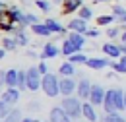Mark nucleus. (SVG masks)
Returning a JSON list of instances; mask_svg holds the SVG:
<instances>
[{
    "mask_svg": "<svg viewBox=\"0 0 126 122\" xmlns=\"http://www.w3.org/2000/svg\"><path fill=\"white\" fill-rule=\"evenodd\" d=\"M83 99H78V97H72V95H68V97H64L62 103H60V107L66 110V114L74 120V118H79V114H83V103H81Z\"/></svg>",
    "mask_w": 126,
    "mask_h": 122,
    "instance_id": "1",
    "label": "nucleus"
},
{
    "mask_svg": "<svg viewBox=\"0 0 126 122\" xmlns=\"http://www.w3.org/2000/svg\"><path fill=\"white\" fill-rule=\"evenodd\" d=\"M41 89L45 95L48 97H56V95H60V79L54 76V74H45L43 76V81H41Z\"/></svg>",
    "mask_w": 126,
    "mask_h": 122,
    "instance_id": "2",
    "label": "nucleus"
},
{
    "mask_svg": "<svg viewBox=\"0 0 126 122\" xmlns=\"http://www.w3.org/2000/svg\"><path fill=\"white\" fill-rule=\"evenodd\" d=\"M41 81H43V74L39 72V68L37 66L27 68V89L35 93L37 89H41Z\"/></svg>",
    "mask_w": 126,
    "mask_h": 122,
    "instance_id": "3",
    "label": "nucleus"
},
{
    "mask_svg": "<svg viewBox=\"0 0 126 122\" xmlns=\"http://www.w3.org/2000/svg\"><path fill=\"white\" fill-rule=\"evenodd\" d=\"M105 95H107V91H105L101 85H93V87H91V95H89L87 101H89L91 105H95V107H99V105H103Z\"/></svg>",
    "mask_w": 126,
    "mask_h": 122,
    "instance_id": "4",
    "label": "nucleus"
},
{
    "mask_svg": "<svg viewBox=\"0 0 126 122\" xmlns=\"http://www.w3.org/2000/svg\"><path fill=\"white\" fill-rule=\"evenodd\" d=\"M48 120L50 122H72V118L66 114V110L62 107H52L48 112Z\"/></svg>",
    "mask_w": 126,
    "mask_h": 122,
    "instance_id": "5",
    "label": "nucleus"
},
{
    "mask_svg": "<svg viewBox=\"0 0 126 122\" xmlns=\"http://www.w3.org/2000/svg\"><path fill=\"white\" fill-rule=\"evenodd\" d=\"M76 89H78V83H76L74 79H70V76H64L62 79H60V95L68 97V95H72Z\"/></svg>",
    "mask_w": 126,
    "mask_h": 122,
    "instance_id": "6",
    "label": "nucleus"
},
{
    "mask_svg": "<svg viewBox=\"0 0 126 122\" xmlns=\"http://www.w3.org/2000/svg\"><path fill=\"white\" fill-rule=\"evenodd\" d=\"M68 29L70 31H78V33H83L85 35V31L89 29L87 27V19H83V17H72L70 21H68Z\"/></svg>",
    "mask_w": 126,
    "mask_h": 122,
    "instance_id": "7",
    "label": "nucleus"
},
{
    "mask_svg": "<svg viewBox=\"0 0 126 122\" xmlns=\"http://www.w3.org/2000/svg\"><path fill=\"white\" fill-rule=\"evenodd\" d=\"M6 19L12 21L14 25H19L21 19H23V12H21L17 6H8V8H6Z\"/></svg>",
    "mask_w": 126,
    "mask_h": 122,
    "instance_id": "8",
    "label": "nucleus"
},
{
    "mask_svg": "<svg viewBox=\"0 0 126 122\" xmlns=\"http://www.w3.org/2000/svg\"><path fill=\"white\" fill-rule=\"evenodd\" d=\"M101 50H103L109 58H120V56H122V48L118 45H114V43H110V41L101 46Z\"/></svg>",
    "mask_w": 126,
    "mask_h": 122,
    "instance_id": "9",
    "label": "nucleus"
},
{
    "mask_svg": "<svg viewBox=\"0 0 126 122\" xmlns=\"http://www.w3.org/2000/svg\"><path fill=\"white\" fill-rule=\"evenodd\" d=\"M91 87H93V83L89 81V79H79V83H78V95H79V99H89V95H91Z\"/></svg>",
    "mask_w": 126,
    "mask_h": 122,
    "instance_id": "10",
    "label": "nucleus"
},
{
    "mask_svg": "<svg viewBox=\"0 0 126 122\" xmlns=\"http://www.w3.org/2000/svg\"><path fill=\"white\" fill-rule=\"evenodd\" d=\"M19 91H21L19 87H6V91L2 93V99L10 105H16L19 101Z\"/></svg>",
    "mask_w": 126,
    "mask_h": 122,
    "instance_id": "11",
    "label": "nucleus"
},
{
    "mask_svg": "<svg viewBox=\"0 0 126 122\" xmlns=\"http://www.w3.org/2000/svg\"><path fill=\"white\" fill-rule=\"evenodd\" d=\"M110 64H112L110 58H89V60L85 62V66L89 70H103V68H107Z\"/></svg>",
    "mask_w": 126,
    "mask_h": 122,
    "instance_id": "12",
    "label": "nucleus"
},
{
    "mask_svg": "<svg viewBox=\"0 0 126 122\" xmlns=\"http://www.w3.org/2000/svg\"><path fill=\"white\" fill-rule=\"evenodd\" d=\"M58 54H62V50L54 45V43H47V45L43 46L41 58H43V60H47V58H54V56H58Z\"/></svg>",
    "mask_w": 126,
    "mask_h": 122,
    "instance_id": "13",
    "label": "nucleus"
},
{
    "mask_svg": "<svg viewBox=\"0 0 126 122\" xmlns=\"http://www.w3.org/2000/svg\"><path fill=\"white\" fill-rule=\"evenodd\" d=\"M103 108H105V112H118L116 103H114V89H109V91H107L105 101H103Z\"/></svg>",
    "mask_w": 126,
    "mask_h": 122,
    "instance_id": "14",
    "label": "nucleus"
},
{
    "mask_svg": "<svg viewBox=\"0 0 126 122\" xmlns=\"http://www.w3.org/2000/svg\"><path fill=\"white\" fill-rule=\"evenodd\" d=\"M83 6V0H64L62 2V14H74Z\"/></svg>",
    "mask_w": 126,
    "mask_h": 122,
    "instance_id": "15",
    "label": "nucleus"
},
{
    "mask_svg": "<svg viewBox=\"0 0 126 122\" xmlns=\"http://www.w3.org/2000/svg\"><path fill=\"white\" fill-rule=\"evenodd\" d=\"M83 118L87 122H97V112H95V105H91L89 101L83 103Z\"/></svg>",
    "mask_w": 126,
    "mask_h": 122,
    "instance_id": "16",
    "label": "nucleus"
},
{
    "mask_svg": "<svg viewBox=\"0 0 126 122\" xmlns=\"http://www.w3.org/2000/svg\"><path fill=\"white\" fill-rule=\"evenodd\" d=\"M31 31L35 33V35H39V37H48V35H52V31L48 29V25L43 21V23H35V25H31Z\"/></svg>",
    "mask_w": 126,
    "mask_h": 122,
    "instance_id": "17",
    "label": "nucleus"
},
{
    "mask_svg": "<svg viewBox=\"0 0 126 122\" xmlns=\"http://www.w3.org/2000/svg\"><path fill=\"white\" fill-rule=\"evenodd\" d=\"M68 39L78 46V50H81L83 45H85V35H83V33H78V31H72V33L68 35Z\"/></svg>",
    "mask_w": 126,
    "mask_h": 122,
    "instance_id": "18",
    "label": "nucleus"
},
{
    "mask_svg": "<svg viewBox=\"0 0 126 122\" xmlns=\"http://www.w3.org/2000/svg\"><path fill=\"white\" fill-rule=\"evenodd\" d=\"M60 50H62V54L64 56H72V54H76V52H79L78 50V46L74 45L70 39H64V43H62V46H60Z\"/></svg>",
    "mask_w": 126,
    "mask_h": 122,
    "instance_id": "19",
    "label": "nucleus"
},
{
    "mask_svg": "<svg viewBox=\"0 0 126 122\" xmlns=\"http://www.w3.org/2000/svg\"><path fill=\"white\" fill-rule=\"evenodd\" d=\"M112 14L116 17V21H120L126 27V8H122L120 4H114V6H112Z\"/></svg>",
    "mask_w": 126,
    "mask_h": 122,
    "instance_id": "20",
    "label": "nucleus"
},
{
    "mask_svg": "<svg viewBox=\"0 0 126 122\" xmlns=\"http://www.w3.org/2000/svg\"><path fill=\"white\" fill-rule=\"evenodd\" d=\"M17 72L19 70H6V87H17Z\"/></svg>",
    "mask_w": 126,
    "mask_h": 122,
    "instance_id": "21",
    "label": "nucleus"
},
{
    "mask_svg": "<svg viewBox=\"0 0 126 122\" xmlns=\"http://www.w3.org/2000/svg\"><path fill=\"white\" fill-rule=\"evenodd\" d=\"M58 74H60V76H74V74H76V70H74V64H72V62L68 60V62H64V64H60V66H58Z\"/></svg>",
    "mask_w": 126,
    "mask_h": 122,
    "instance_id": "22",
    "label": "nucleus"
},
{
    "mask_svg": "<svg viewBox=\"0 0 126 122\" xmlns=\"http://www.w3.org/2000/svg\"><path fill=\"white\" fill-rule=\"evenodd\" d=\"M35 23H39V17L35 14H23V19H21V23H19V29H23V27H31V25H35Z\"/></svg>",
    "mask_w": 126,
    "mask_h": 122,
    "instance_id": "23",
    "label": "nucleus"
},
{
    "mask_svg": "<svg viewBox=\"0 0 126 122\" xmlns=\"http://www.w3.org/2000/svg\"><path fill=\"white\" fill-rule=\"evenodd\" d=\"M45 23L48 25V29L52 31V35H56V33H62V31H66L62 25H60V23H58V21L54 19V17H47V19H45Z\"/></svg>",
    "mask_w": 126,
    "mask_h": 122,
    "instance_id": "24",
    "label": "nucleus"
},
{
    "mask_svg": "<svg viewBox=\"0 0 126 122\" xmlns=\"http://www.w3.org/2000/svg\"><path fill=\"white\" fill-rule=\"evenodd\" d=\"M116 21V17H114V14H103L97 17V23L99 25H103V27H109V25H112Z\"/></svg>",
    "mask_w": 126,
    "mask_h": 122,
    "instance_id": "25",
    "label": "nucleus"
},
{
    "mask_svg": "<svg viewBox=\"0 0 126 122\" xmlns=\"http://www.w3.org/2000/svg\"><path fill=\"white\" fill-rule=\"evenodd\" d=\"M14 39L17 41V45H19V46H25L27 43H29V37H27V33H25L23 29L14 31Z\"/></svg>",
    "mask_w": 126,
    "mask_h": 122,
    "instance_id": "26",
    "label": "nucleus"
},
{
    "mask_svg": "<svg viewBox=\"0 0 126 122\" xmlns=\"http://www.w3.org/2000/svg\"><path fill=\"white\" fill-rule=\"evenodd\" d=\"M17 41L14 37H4L2 39V48H6V50H17Z\"/></svg>",
    "mask_w": 126,
    "mask_h": 122,
    "instance_id": "27",
    "label": "nucleus"
},
{
    "mask_svg": "<svg viewBox=\"0 0 126 122\" xmlns=\"http://www.w3.org/2000/svg\"><path fill=\"white\" fill-rule=\"evenodd\" d=\"M23 120V116H21V110H17V108H12L10 110V114L4 118L2 122H21Z\"/></svg>",
    "mask_w": 126,
    "mask_h": 122,
    "instance_id": "28",
    "label": "nucleus"
},
{
    "mask_svg": "<svg viewBox=\"0 0 126 122\" xmlns=\"http://www.w3.org/2000/svg\"><path fill=\"white\" fill-rule=\"evenodd\" d=\"M17 87L19 89H27V70H19L17 72Z\"/></svg>",
    "mask_w": 126,
    "mask_h": 122,
    "instance_id": "29",
    "label": "nucleus"
},
{
    "mask_svg": "<svg viewBox=\"0 0 126 122\" xmlns=\"http://www.w3.org/2000/svg\"><path fill=\"white\" fill-rule=\"evenodd\" d=\"M103 122H126V120L120 116V112H105Z\"/></svg>",
    "mask_w": 126,
    "mask_h": 122,
    "instance_id": "30",
    "label": "nucleus"
},
{
    "mask_svg": "<svg viewBox=\"0 0 126 122\" xmlns=\"http://www.w3.org/2000/svg\"><path fill=\"white\" fill-rule=\"evenodd\" d=\"M68 60L72 62V64H85V62L89 60L85 54H81V52H76V54H72V56H68Z\"/></svg>",
    "mask_w": 126,
    "mask_h": 122,
    "instance_id": "31",
    "label": "nucleus"
},
{
    "mask_svg": "<svg viewBox=\"0 0 126 122\" xmlns=\"http://www.w3.org/2000/svg\"><path fill=\"white\" fill-rule=\"evenodd\" d=\"M0 31H4V33H12V35H14L16 25H14L12 21H8V19H2V21H0Z\"/></svg>",
    "mask_w": 126,
    "mask_h": 122,
    "instance_id": "32",
    "label": "nucleus"
},
{
    "mask_svg": "<svg viewBox=\"0 0 126 122\" xmlns=\"http://www.w3.org/2000/svg\"><path fill=\"white\" fill-rule=\"evenodd\" d=\"M35 6H37L41 12H45V14H48L50 8H52V4H50L48 0H35Z\"/></svg>",
    "mask_w": 126,
    "mask_h": 122,
    "instance_id": "33",
    "label": "nucleus"
},
{
    "mask_svg": "<svg viewBox=\"0 0 126 122\" xmlns=\"http://www.w3.org/2000/svg\"><path fill=\"white\" fill-rule=\"evenodd\" d=\"M78 15L83 17V19H91V17H93V10H91L89 6H81L78 10Z\"/></svg>",
    "mask_w": 126,
    "mask_h": 122,
    "instance_id": "34",
    "label": "nucleus"
},
{
    "mask_svg": "<svg viewBox=\"0 0 126 122\" xmlns=\"http://www.w3.org/2000/svg\"><path fill=\"white\" fill-rule=\"evenodd\" d=\"M10 110H12V108H10V103H6L4 99H0V118H2V120L10 114Z\"/></svg>",
    "mask_w": 126,
    "mask_h": 122,
    "instance_id": "35",
    "label": "nucleus"
},
{
    "mask_svg": "<svg viewBox=\"0 0 126 122\" xmlns=\"http://www.w3.org/2000/svg\"><path fill=\"white\" fill-rule=\"evenodd\" d=\"M105 33H107V37H109V41H112V39H116V37H120V33H122V31L118 29V27H114V25H109Z\"/></svg>",
    "mask_w": 126,
    "mask_h": 122,
    "instance_id": "36",
    "label": "nucleus"
},
{
    "mask_svg": "<svg viewBox=\"0 0 126 122\" xmlns=\"http://www.w3.org/2000/svg\"><path fill=\"white\" fill-rule=\"evenodd\" d=\"M110 66H112V70H114L116 74H126V64H122L120 60H118V62H112Z\"/></svg>",
    "mask_w": 126,
    "mask_h": 122,
    "instance_id": "37",
    "label": "nucleus"
},
{
    "mask_svg": "<svg viewBox=\"0 0 126 122\" xmlns=\"http://www.w3.org/2000/svg\"><path fill=\"white\" fill-rule=\"evenodd\" d=\"M101 33H99V29L97 27H91V29H87L85 31V37H91V39H97Z\"/></svg>",
    "mask_w": 126,
    "mask_h": 122,
    "instance_id": "38",
    "label": "nucleus"
},
{
    "mask_svg": "<svg viewBox=\"0 0 126 122\" xmlns=\"http://www.w3.org/2000/svg\"><path fill=\"white\" fill-rule=\"evenodd\" d=\"M6 8H8V6L0 0V21H2V19H6Z\"/></svg>",
    "mask_w": 126,
    "mask_h": 122,
    "instance_id": "39",
    "label": "nucleus"
},
{
    "mask_svg": "<svg viewBox=\"0 0 126 122\" xmlns=\"http://www.w3.org/2000/svg\"><path fill=\"white\" fill-rule=\"evenodd\" d=\"M37 68H39V72L45 76V74H48V68H47V64L45 62H41V64H37Z\"/></svg>",
    "mask_w": 126,
    "mask_h": 122,
    "instance_id": "40",
    "label": "nucleus"
},
{
    "mask_svg": "<svg viewBox=\"0 0 126 122\" xmlns=\"http://www.w3.org/2000/svg\"><path fill=\"white\" fill-rule=\"evenodd\" d=\"M2 85H6V72L4 70H0V89H2Z\"/></svg>",
    "mask_w": 126,
    "mask_h": 122,
    "instance_id": "41",
    "label": "nucleus"
},
{
    "mask_svg": "<svg viewBox=\"0 0 126 122\" xmlns=\"http://www.w3.org/2000/svg\"><path fill=\"white\" fill-rule=\"evenodd\" d=\"M25 54H27V56H29V58H39V56H41V54H37V52H35V50H27V52H25Z\"/></svg>",
    "mask_w": 126,
    "mask_h": 122,
    "instance_id": "42",
    "label": "nucleus"
},
{
    "mask_svg": "<svg viewBox=\"0 0 126 122\" xmlns=\"http://www.w3.org/2000/svg\"><path fill=\"white\" fill-rule=\"evenodd\" d=\"M120 41L126 45V31H122V33H120Z\"/></svg>",
    "mask_w": 126,
    "mask_h": 122,
    "instance_id": "43",
    "label": "nucleus"
},
{
    "mask_svg": "<svg viewBox=\"0 0 126 122\" xmlns=\"http://www.w3.org/2000/svg\"><path fill=\"white\" fill-rule=\"evenodd\" d=\"M4 56H6V48H0V60H2Z\"/></svg>",
    "mask_w": 126,
    "mask_h": 122,
    "instance_id": "44",
    "label": "nucleus"
},
{
    "mask_svg": "<svg viewBox=\"0 0 126 122\" xmlns=\"http://www.w3.org/2000/svg\"><path fill=\"white\" fill-rule=\"evenodd\" d=\"M21 122H39V120H35V118H27V116H25V118H23Z\"/></svg>",
    "mask_w": 126,
    "mask_h": 122,
    "instance_id": "45",
    "label": "nucleus"
},
{
    "mask_svg": "<svg viewBox=\"0 0 126 122\" xmlns=\"http://www.w3.org/2000/svg\"><path fill=\"white\" fill-rule=\"evenodd\" d=\"M120 48H122V54H126V45H124V43L120 45Z\"/></svg>",
    "mask_w": 126,
    "mask_h": 122,
    "instance_id": "46",
    "label": "nucleus"
},
{
    "mask_svg": "<svg viewBox=\"0 0 126 122\" xmlns=\"http://www.w3.org/2000/svg\"><path fill=\"white\" fill-rule=\"evenodd\" d=\"M54 2H56V4H62V2H64V0H54Z\"/></svg>",
    "mask_w": 126,
    "mask_h": 122,
    "instance_id": "47",
    "label": "nucleus"
},
{
    "mask_svg": "<svg viewBox=\"0 0 126 122\" xmlns=\"http://www.w3.org/2000/svg\"><path fill=\"white\" fill-rule=\"evenodd\" d=\"M124 110H126V93H124Z\"/></svg>",
    "mask_w": 126,
    "mask_h": 122,
    "instance_id": "48",
    "label": "nucleus"
},
{
    "mask_svg": "<svg viewBox=\"0 0 126 122\" xmlns=\"http://www.w3.org/2000/svg\"><path fill=\"white\" fill-rule=\"evenodd\" d=\"M93 2H107V0H93Z\"/></svg>",
    "mask_w": 126,
    "mask_h": 122,
    "instance_id": "49",
    "label": "nucleus"
},
{
    "mask_svg": "<svg viewBox=\"0 0 126 122\" xmlns=\"http://www.w3.org/2000/svg\"><path fill=\"white\" fill-rule=\"evenodd\" d=\"M116 2H118V0H116Z\"/></svg>",
    "mask_w": 126,
    "mask_h": 122,
    "instance_id": "50",
    "label": "nucleus"
},
{
    "mask_svg": "<svg viewBox=\"0 0 126 122\" xmlns=\"http://www.w3.org/2000/svg\"><path fill=\"white\" fill-rule=\"evenodd\" d=\"M0 120H2V118H0Z\"/></svg>",
    "mask_w": 126,
    "mask_h": 122,
    "instance_id": "51",
    "label": "nucleus"
},
{
    "mask_svg": "<svg viewBox=\"0 0 126 122\" xmlns=\"http://www.w3.org/2000/svg\"><path fill=\"white\" fill-rule=\"evenodd\" d=\"M48 122H50V120H48Z\"/></svg>",
    "mask_w": 126,
    "mask_h": 122,
    "instance_id": "52",
    "label": "nucleus"
}]
</instances>
